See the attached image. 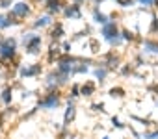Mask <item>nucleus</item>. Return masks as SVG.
Returning a JSON list of instances; mask_svg holds the SVG:
<instances>
[{
	"instance_id": "27",
	"label": "nucleus",
	"mask_w": 158,
	"mask_h": 139,
	"mask_svg": "<svg viewBox=\"0 0 158 139\" xmlns=\"http://www.w3.org/2000/svg\"><path fill=\"white\" fill-rule=\"evenodd\" d=\"M143 139H158V130L151 132V133H143Z\"/></svg>"
},
{
	"instance_id": "1",
	"label": "nucleus",
	"mask_w": 158,
	"mask_h": 139,
	"mask_svg": "<svg viewBox=\"0 0 158 139\" xmlns=\"http://www.w3.org/2000/svg\"><path fill=\"white\" fill-rule=\"evenodd\" d=\"M15 56H17V39L4 37L0 41V63L8 67V63H11V59H15Z\"/></svg>"
},
{
	"instance_id": "11",
	"label": "nucleus",
	"mask_w": 158,
	"mask_h": 139,
	"mask_svg": "<svg viewBox=\"0 0 158 139\" xmlns=\"http://www.w3.org/2000/svg\"><path fill=\"white\" fill-rule=\"evenodd\" d=\"M74 117H76V108H74V104H69L65 109V115H63V128H67L74 121Z\"/></svg>"
},
{
	"instance_id": "7",
	"label": "nucleus",
	"mask_w": 158,
	"mask_h": 139,
	"mask_svg": "<svg viewBox=\"0 0 158 139\" xmlns=\"http://www.w3.org/2000/svg\"><path fill=\"white\" fill-rule=\"evenodd\" d=\"M63 17L65 19H82L80 4H67L63 8Z\"/></svg>"
},
{
	"instance_id": "8",
	"label": "nucleus",
	"mask_w": 158,
	"mask_h": 139,
	"mask_svg": "<svg viewBox=\"0 0 158 139\" xmlns=\"http://www.w3.org/2000/svg\"><path fill=\"white\" fill-rule=\"evenodd\" d=\"M101 65H104L108 71H115V69L119 67V58L115 56V52H108L104 58H102V63Z\"/></svg>"
},
{
	"instance_id": "5",
	"label": "nucleus",
	"mask_w": 158,
	"mask_h": 139,
	"mask_svg": "<svg viewBox=\"0 0 158 139\" xmlns=\"http://www.w3.org/2000/svg\"><path fill=\"white\" fill-rule=\"evenodd\" d=\"M43 71L41 63H30V65H21L19 67V76L21 78H34V76H39Z\"/></svg>"
},
{
	"instance_id": "10",
	"label": "nucleus",
	"mask_w": 158,
	"mask_h": 139,
	"mask_svg": "<svg viewBox=\"0 0 158 139\" xmlns=\"http://www.w3.org/2000/svg\"><path fill=\"white\" fill-rule=\"evenodd\" d=\"M17 24H21V21H17L13 15H4V13H0V32L2 30H6V28H10V26H17Z\"/></svg>"
},
{
	"instance_id": "33",
	"label": "nucleus",
	"mask_w": 158,
	"mask_h": 139,
	"mask_svg": "<svg viewBox=\"0 0 158 139\" xmlns=\"http://www.w3.org/2000/svg\"><path fill=\"white\" fill-rule=\"evenodd\" d=\"M0 41H2V39H0Z\"/></svg>"
},
{
	"instance_id": "23",
	"label": "nucleus",
	"mask_w": 158,
	"mask_h": 139,
	"mask_svg": "<svg viewBox=\"0 0 158 139\" xmlns=\"http://www.w3.org/2000/svg\"><path fill=\"white\" fill-rule=\"evenodd\" d=\"M78 97H80V85L73 84V87H71V98H78Z\"/></svg>"
},
{
	"instance_id": "17",
	"label": "nucleus",
	"mask_w": 158,
	"mask_h": 139,
	"mask_svg": "<svg viewBox=\"0 0 158 139\" xmlns=\"http://www.w3.org/2000/svg\"><path fill=\"white\" fill-rule=\"evenodd\" d=\"M0 100H2V104H6V106H10L11 104V100H13V89L8 85V87H4V91H2V95H0Z\"/></svg>"
},
{
	"instance_id": "30",
	"label": "nucleus",
	"mask_w": 158,
	"mask_h": 139,
	"mask_svg": "<svg viewBox=\"0 0 158 139\" xmlns=\"http://www.w3.org/2000/svg\"><path fill=\"white\" fill-rule=\"evenodd\" d=\"M95 2H97V4H101V2H104V0H95Z\"/></svg>"
},
{
	"instance_id": "16",
	"label": "nucleus",
	"mask_w": 158,
	"mask_h": 139,
	"mask_svg": "<svg viewBox=\"0 0 158 139\" xmlns=\"http://www.w3.org/2000/svg\"><path fill=\"white\" fill-rule=\"evenodd\" d=\"M95 84L93 82H86V84H82L80 85V97H91L93 93H95Z\"/></svg>"
},
{
	"instance_id": "2",
	"label": "nucleus",
	"mask_w": 158,
	"mask_h": 139,
	"mask_svg": "<svg viewBox=\"0 0 158 139\" xmlns=\"http://www.w3.org/2000/svg\"><path fill=\"white\" fill-rule=\"evenodd\" d=\"M101 35H102V39H104L110 46H119V45L123 43L121 32H119L115 21H110L108 24H104V26L101 28Z\"/></svg>"
},
{
	"instance_id": "13",
	"label": "nucleus",
	"mask_w": 158,
	"mask_h": 139,
	"mask_svg": "<svg viewBox=\"0 0 158 139\" xmlns=\"http://www.w3.org/2000/svg\"><path fill=\"white\" fill-rule=\"evenodd\" d=\"M63 34H65V32H63V24H61V22L52 24V32H50V39H52V41L58 43V41L63 37Z\"/></svg>"
},
{
	"instance_id": "18",
	"label": "nucleus",
	"mask_w": 158,
	"mask_h": 139,
	"mask_svg": "<svg viewBox=\"0 0 158 139\" xmlns=\"http://www.w3.org/2000/svg\"><path fill=\"white\" fill-rule=\"evenodd\" d=\"M108 73H110V71H108L104 65H99L95 71H93V74H95V78H97L99 82H104V80H106V76H108Z\"/></svg>"
},
{
	"instance_id": "9",
	"label": "nucleus",
	"mask_w": 158,
	"mask_h": 139,
	"mask_svg": "<svg viewBox=\"0 0 158 139\" xmlns=\"http://www.w3.org/2000/svg\"><path fill=\"white\" fill-rule=\"evenodd\" d=\"M63 2H61V0H50V2H47L45 4V10H47V13L48 15H56V13H63Z\"/></svg>"
},
{
	"instance_id": "4",
	"label": "nucleus",
	"mask_w": 158,
	"mask_h": 139,
	"mask_svg": "<svg viewBox=\"0 0 158 139\" xmlns=\"http://www.w3.org/2000/svg\"><path fill=\"white\" fill-rule=\"evenodd\" d=\"M61 102V97H60V91H48L47 95H43L39 100H37V108L39 109H56Z\"/></svg>"
},
{
	"instance_id": "26",
	"label": "nucleus",
	"mask_w": 158,
	"mask_h": 139,
	"mask_svg": "<svg viewBox=\"0 0 158 139\" xmlns=\"http://www.w3.org/2000/svg\"><path fill=\"white\" fill-rule=\"evenodd\" d=\"M115 2L121 6V8H130L134 4V0H115Z\"/></svg>"
},
{
	"instance_id": "14",
	"label": "nucleus",
	"mask_w": 158,
	"mask_h": 139,
	"mask_svg": "<svg viewBox=\"0 0 158 139\" xmlns=\"http://www.w3.org/2000/svg\"><path fill=\"white\" fill-rule=\"evenodd\" d=\"M93 21H95L97 24L104 26V24H108V22H110V17H108V15H104V13H101V10H99V8H93Z\"/></svg>"
},
{
	"instance_id": "15",
	"label": "nucleus",
	"mask_w": 158,
	"mask_h": 139,
	"mask_svg": "<svg viewBox=\"0 0 158 139\" xmlns=\"http://www.w3.org/2000/svg\"><path fill=\"white\" fill-rule=\"evenodd\" d=\"M143 52L158 54V41H154V39H145V41H143Z\"/></svg>"
},
{
	"instance_id": "29",
	"label": "nucleus",
	"mask_w": 158,
	"mask_h": 139,
	"mask_svg": "<svg viewBox=\"0 0 158 139\" xmlns=\"http://www.w3.org/2000/svg\"><path fill=\"white\" fill-rule=\"evenodd\" d=\"M91 109H95V111H104V104H102V102H101V104H93Z\"/></svg>"
},
{
	"instance_id": "32",
	"label": "nucleus",
	"mask_w": 158,
	"mask_h": 139,
	"mask_svg": "<svg viewBox=\"0 0 158 139\" xmlns=\"http://www.w3.org/2000/svg\"><path fill=\"white\" fill-rule=\"evenodd\" d=\"M102 139H110V137H102Z\"/></svg>"
},
{
	"instance_id": "25",
	"label": "nucleus",
	"mask_w": 158,
	"mask_h": 139,
	"mask_svg": "<svg viewBox=\"0 0 158 139\" xmlns=\"http://www.w3.org/2000/svg\"><path fill=\"white\" fill-rule=\"evenodd\" d=\"M158 32V15L154 13L152 15V26H151V34H156Z\"/></svg>"
},
{
	"instance_id": "6",
	"label": "nucleus",
	"mask_w": 158,
	"mask_h": 139,
	"mask_svg": "<svg viewBox=\"0 0 158 139\" xmlns=\"http://www.w3.org/2000/svg\"><path fill=\"white\" fill-rule=\"evenodd\" d=\"M32 13V8H30V4L28 2H15L13 4V8H11V11H10V15H13L15 19H26L28 15Z\"/></svg>"
},
{
	"instance_id": "21",
	"label": "nucleus",
	"mask_w": 158,
	"mask_h": 139,
	"mask_svg": "<svg viewBox=\"0 0 158 139\" xmlns=\"http://www.w3.org/2000/svg\"><path fill=\"white\" fill-rule=\"evenodd\" d=\"M121 37H123V41H134V34L130 32V30H121Z\"/></svg>"
},
{
	"instance_id": "24",
	"label": "nucleus",
	"mask_w": 158,
	"mask_h": 139,
	"mask_svg": "<svg viewBox=\"0 0 158 139\" xmlns=\"http://www.w3.org/2000/svg\"><path fill=\"white\" fill-rule=\"evenodd\" d=\"M112 126H114V128H117V130H123V128H125V124H123L117 117H112Z\"/></svg>"
},
{
	"instance_id": "20",
	"label": "nucleus",
	"mask_w": 158,
	"mask_h": 139,
	"mask_svg": "<svg viewBox=\"0 0 158 139\" xmlns=\"http://www.w3.org/2000/svg\"><path fill=\"white\" fill-rule=\"evenodd\" d=\"M110 97H114V98H115V97H117V98H123V97H125V89H123V87H112V89H110Z\"/></svg>"
},
{
	"instance_id": "22",
	"label": "nucleus",
	"mask_w": 158,
	"mask_h": 139,
	"mask_svg": "<svg viewBox=\"0 0 158 139\" xmlns=\"http://www.w3.org/2000/svg\"><path fill=\"white\" fill-rule=\"evenodd\" d=\"M138 2H139L143 8H151V6L158 8V0H138Z\"/></svg>"
},
{
	"instance_id": "3",
	"label": "nucleus",
	"mask_w": 158,
	"mask_h": 139,
	"mask_svg": "<svg viewBox=\"0 0 158 139\" xmlns=\"http://www.w3.org/2000/svg\"><path fill=\"white\" fill-rule=\"evenodd\" d=\"M41 45H43V39L39 34L35 32H26L23 34V46L26 50V54H32V56H37L41 52Z\"/></svg>"
},
{
	"instance_id": "12",
	"label": "nucleus",
	"mask_w": 158,
	"mask_h": 139,
	"mask_svg": "<svg viewBox=\"0 0 158 139\" xmlns=\"http://www.w3.org/2000/svg\"><path fill=\"white\" fill-rule=\"evenodd\" d=\"M54 24V21H52V15H41V17H37V21L32 24L34 28H47V26H52Z\"/></svg>"
},
{
	"instance_id": "28",
	"label": "nucleus",
	"mask_w": 158,
	"mask_h": 139,
	"mask_svg": "<svg viewBox=\"0 0 158 139\" xmlns=\"http://www.w3.org/2000/svg\"><path fill=\"white\" fill-rule=\"evenodd\" d=\"M11 2H13V0H0V8L6 10V8H10V6H11Z\"/></svg>"
},
{
	"instance_id": "19",
	"label": "nucleus",
	"mask_w": 158,
	"mask_h": 139,
	"mask_svg": "<svg viewBox=\"0 0 158 139\" xmlns=\"http://www.w3.org/2000/svg\"><path fill=\"white\" fill-rule=\"evenodd\" d=\"M61 52H63V50H61L58 45H56V46L52 45V46L48 48V61H50V63H52V61H58V58L61 56Z\"/></svg>"
},
{
	"instance_id": "31",
	"label": "nucleus",
	"mask_w": 158,
	"mask_h": 139,
	"mask_svg": "<svg viewBox=\"0 0 158 139\" xmlns=\"http://www.w3.org/2000/svg\"><path fill=\"white\" fill-rule=\"evenodd\" d=\"M43 2H45V4H47V2H50V0H43Z\"/></svg>"
}]
</instances>
